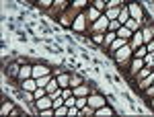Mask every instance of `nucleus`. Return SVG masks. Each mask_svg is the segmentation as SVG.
I'll return each mask as SVG.
<instances>
[{
  "label": "nucleus",
  "mask_w": 154,
  "mask_h": 117,
  "mask_svg": "<svg viewBox=\"0 0 154 117\" xmlns=\"http://www.w3.org/2000/svg\"><path fill=\"white\" fill-rule=\"evenodd\" d=\"M111 58L115 60V64H117V66H121V70H123V72H128L130 62H131V58H134V49H131L130 43H125V45L121 47V49H117Z\"/></svg>",
  "instance_id": "obj_1"
},
{
  "label": "nucleus",
  "mask_w": 154,
  "mask_h": 117,
  "mask_svg": "<svg viewBox=\"0 0 154 117\" xmlns=\"http://www.w3.org/2000/svg\"><path fill=\"white\" fill-rule=\"evenodd\" d=\"M68 6H70V0H54V2H51V6H49L45 12H48L49 17H56V19H58V17L66 11Z\"/></svg>",
  "instance_id": "obj_2"
},
{
  "label": "nucleus",
  "mask_w": 154,
  "mask_h": 117,
  "mask_svg": "<svg viewBox=\"0 0 154 117\" xmlns=\"http://www.w3.org/2000/svg\"><path fill=\"white\" fill-rule=\"evenodd\" d=\"M105 31H109V19H107V14H103L93 25H88V31L86 33L91 35V33H105Z\"/></svg>",
  "instance_id": "obj_3"
},
{
  "label": "nucleus",
  "mask_w": 154,
  "mask_h": 117,
  "mask_svg": "<svg viewBox=\"0 0 154 117\" xmlns=\"http://www.w3.org/2000/svg\"><path fill=\"white\" fill-rule=\"evenodd\" d=\"M86 11V8H84ZM80 12L76 19H74V23H72V31H76V33H86L88 31V19H86V12Z\"/></svg>",
  "instance_id": "obj_4"
},
{
  "label": "nucleus",
  "mask_w": 154,
  "mask_h": 117,
  "mask_svg": "<svg viewBox=\"0 0 154 117\" xmlns=\"http://www.w3.org/2000/svg\"><path fill=\"white\" fill-rule=\"evenodd\" d=\"M128 8H130V19H136V21H144V8L140 2H128Z\"/></svg>",
  "instance_id": "obj_5"
},
{
  "label": "nucleus",
  "mask_w": 154,
  "mask_h": 117,
  "mask_svg": "<svg viewBox=\"0 0 154 117\" xmlns=\"http://www.w3.org/2000/svg\"><path fill=\"white\" fill-rule=\"evenodd\" d=\"M109 101H107L103 94H99L97 91H93V93L88 94V105L93 107V109H99V107H103V105H107Z\"/></svg>",
  "instance_id": "obj_6"
},
{
  "label": "nucleus",
  "mask_w": 154,
  "mask_h": 117,
  "mask_svg": "<svg viewBox=\"0 0 154 117\" xmlns=\"http://www.w3.org/2000/svg\"><path fill=\"white\" fill-rule=\"evenodd\" d=\"M33 76V64H21V72H19V78H17V82H19V86H21V82L27 80V78H31Z\"/></svg>",
  "instance_id": "obj_7"
},
{
  "label": "nucleus",
  "mask_w": 154,
  "mask_h": 117,
  "mask_svg": "<svg viewBox=\"0 0 154 117\" xmlns=\"http://www.w3.org/2000/svg\"><path fill=\"white\" fill-rule=\"evenodd\" d=\"M19 72H21V62H19V60L6 64V76H8V78L17 80V78H19Z\"/></svg>",
  "instance_id": "obj_8"
},
{
  "label": "nucleus",
  "mask_w": 154,
  "mask_h": 117,
  "mask_svg": "<svg viewBox=\"0 0 154 117\" xmlns=\"http://www.w3.org/2000/svg\"><path fill=\"white\" fill-rule=\"evenodd\" d=\"M86 19H88V25H93L97 21V19H101V17H103V14H105V12H101L99 11V8H95V6H93V4H88V6H86Z\"/></svg>",
  "instance_id": "obj_9"
},
{
  "label": "nucleus",
  "mask_w": 154,
  "mask_h": 117,
  "mask_svg": "<svg viewBox=\"0 0 154 117\" xmlns=\"http://www.w3.org/2000/svg\"><path fill=\"white\" fill-rule=\"evenodd\" d=\"M130 45H131V49L136 51L140 45H146L144 43V35H142V29H138V31H134V35H131V39H130Z\"/></svg>",
  "instance_id": "obj_10"
},
{
  "label": "nucleus",
  "mask_w": 154,
  "mask_h": 117,
  "mask_svg": "<svg viewBox=\"0 0 154 117\" xmlns=\"http://www.w3.org/2000/svg\"><path fill=\"white\" fill-rule=\"evenodd\" d=\"M125 43H130V41H128V39H123V37H115V39H113V43L109 45V49H107V54H109V56H113V54H115L117 49H121Z\"/></svg>",
  "instance_id": "obj_11"
},
{
  "label": "nucleus",
  "mask_w": 154,
  "mask_h": 117,
  "mask_svg": "<svg viewBox=\"0 0 154 117\" xmlns=\"http://www.w3.org/2000/svg\"><path fill=\"white\" fill-rule=\"evenodd\" d=\"M45 74H51V68L49 66H45V64H33V78L45 76Z\"/></svg>",
  "instance_id": "obj_12"
},
{
  "label": "nucleus",
  "mask_w": 154,
  "mask_h": 117,
  "mask_svg": "<svg viewBox=\"0 0 154 117\" xmlns=\"http://www.w3.org/2000/svg\"><path fill=\"white\" fill-rule=\"evenodd\" d=\"M35 107H37V111L49 109V107H54V101H51L49 94H45V97H41V99H35Z\"/></svg>",
  "instance_id": "obj_13"
},
{
  "label": "nucleus",
  "mask_w": 154,
  "mask_h": 117,
  "mask_svg": "<svg viewBox=\"0 0 154 117\" xmlns=\"http://www.w3.org/2000/svg\"><path fill=\"white\" fill-rule=\"evenodd\" d=\"M95 115H97V117H113V115H115V109H113V107L107 103V105H103V107H99V109H95Z\"/></svg>",
  "instance_id": "obj_14"
},
{
  "label": "nucleus",
  "mask_w": 154,
  "mask_h": 117,
  "mask_svg": "<svg viewBox=\"0 0 154 117\" xmlns=\"http://www.w3.org/2000/svg\"><path fill=\"white\" fill-rule=\"evenodd\" d=\"M95 91V86H91V84H80V86H76L74 88V97H88V94Z\"/></svg>",
  "instance_id": "obj_15"
},
{
  "label": "nucleus",
  "mask_w": 154,
  "mask_h": 117,
  "mask_svg": "<svg viewBox=\"0 0 154 117\" xmlns=\"http://www.w3.org/2000/svg\"><path fill=\"white\" fill-rule=\"evenodd\" d=\"M152 82H154V70H152V74H148L146 78H142L140 82H136V86H138V91H142V93H144V91H146Z\"/></svg>",
  "instance_id": "obj_16"
},
{
  "label": "nucleus",
  "mask_w": 154,
  "mask_h": 117,
  "mask_svg": "<svg viewBox=\"0 0 154 117\" xmlns=\"http://www.w3.org/2000/svg\"><path fill=\"white\" fill-rule=\"evenodd\" d=\"M37 86H39V84H37V78H33V76L21 82V88H23V91H31V93H33V91H35Z\"/></svg>",
  "instance_id": "obj_17"
},
{
  "label": "nucleus",
  "mask_w": 154,
  "mask_h": 117,
  "mask_svg": "<svg viewBox=\"0 0 154 117\" xmlns=\"http://www.w3.org/2000/svg\"><path fill=\"white\" fill-rule=\"evenodd\" d=\"M148 74H152V68H150V66H144L142 70H138V72H136V76H134L131 80H134V82H140L142 78H146Z\"/></svg>",
  "instance_id": "obj_18"
},
{
  "label": "nucleus",
  "mask_w": 154,
  "mask_h": 117,
  "mask_svg": "<svg viewBox=\"0 0 154 117\" xmlns=\"http://www.w3.org/2000/svg\"><path fill=\"white\" fill-rule=\"evenodd\" d=\"M115 33H117V37H123V39H128V41H130L131 35H134V31H130V29H128L125 25H121V27H119Z\"/></svg>",
  "instance_id": "obj_19"
},
{
  "label": "nucleus",
  "mask_w": 154,
  "mask_h": 117,
  "mask_svg": "<svg viewBox=\"0 0 154 117\" xmlns=\"http://www.w3.org/2000/svg\"><path fill=\"white\" fill-rule=\"evenodd\" d=\"M80 84H84V78L80 76V74L70 72V86H72V88H76V86H80Z\"/></svg>",
  "instance_id": "obj_20"
},
{
  "label": "nucleus",
  "mask_w": 154,
  "mask_h": 117,
  "mask_svg": "<svg viewBox=\"0 0 154 117\" xmlns=\"http://www.w3.org/2000/svg\"><path fill=\"white\" fill-rule=\"evenodd\" d=\"M125 27L130 29V31H138V29H142L144 27V21H136V19H128V23Z\"/></svg>",
  "instance_id": "obj_21"
},
{
  "label": "nucleus",
  "mask_w": 154,
  "mask_h": 117,
  "mask_svg": "<svg viewBox=\"0 0 154 117\" xmlns=\"http://www.w3.org/2000/svg\"><path fill=\"white\" fill-rule=\"evenodd\" d=\"M115 37H117V33H115V31H107L105 33V41H103V49H109V45H111V43H113V39H115Z\"/></svg>",
  "instance_id": "obj_22"
},
{
  "label": "nucleus",
  "mask_w": 154,
  "mask_h": 117,
  "mask_svg": "<svg viewBox=\"0 0 154 117\" xmlns=\"http://www.w3.org/2000/svg\"><path fill=\"white\" fill-rule=\"evenodd\" d=\"M14 105H12V101H2V107H0V113L2 115H11Z\"/></svg>",
  "instance_id": "obj_23"
},
{
  "label": "nucleus",
  "mask_w": 154,
  "mask_h": 117,
  "mask_svg": "<svg viewBox=\"0 0 154 117\" xmlns=\"http://www.w3.org/2000/svg\"><path fill=\"white\" fill-rule=\"evenodd\" d=\"M128 19H130V8H128V4H125V6H121V12H119V23L121 25H125L128 23Z\"/></svg>",
  "instance_id": "obj_24"
},
{
  "label": "nucleus",
  "mask_w": 154,
  "mask_h": 117,
  "mask_svg": "<svg viewBox=\"0 0 154 117\" xmlns=\"http://www.w3.org/2000/svg\"><path fill=\"white\" fill-rule=\"evenodd\" d=\"M107 33V31H105ZM105 33H91V41L95 43V45H101L103 47V41H105Z\"/></svg>",
  "instance_id": "obj_25"
},
{
  "label": "nucleus",
  "mask_w": 154,
  "mask_h": 117,
  "mask_svg": "<svg viewBox=\"0 0 154 117\" xmlns=\"http://www.w3.org/2000/svg\"><path fill=\"white\" fill-rule=\"evenodd\" d=\"M119 12H121V6H117V8H107L105 14H107V19H119Z\"/></svg>",
  "instance_id": "obj_26"
},
{
  "label": "nucleus",
  "mask_w": 154,
  "mask_h": 117,
  "mask_svg": "<svg viewBox=\"0 0 154 117\" xmlns=\"http://www.w3.org/2000/svg\"><path fill=\"white\" fill-rule=\"evenodd\" d=\"M51 78H54V74H45V76H39V78H37V84H39V86H48L49 82H51Z\"/></svg>",
  "instance_id": "obj_27"
},
{
  "label": "nucleus",
  "mask_w": 154,
  "mask_h": 117,
  "mask_svg": "<svg viewBox=\"0 0 154 117\" xmlns=\"http://www.w3.org/2000/svg\"><path fill=\"white\" fill-rule=\"evenodd\" d=\"M128 0H109L107 2V8H117V6H125Z\"/></svg>",
  "instance_id": "obj_28"
},
{
  "label": "nucleus",
  "mask_w": 154,
  "mask_h": 117,
  "mask_svg": "<svg viewBox=\"0 0 154 117\" xmlns=\"http://www.w3.org/2000/svg\"><path fill=\"white\" fill-rule=\"evenodd\" d=\"M33 94H35V99H41V97L48 94V88H45V86H37L35 91H33Z\"/></svg>",
  "instance_id": "obj_29"
},
{
  "label": "nucleus",
  "mask_w": 154,
  "mask_h": 117,
  "mask_svg": "<svg viewBox=\"0 0 154 117\" xmlns=\"http://www.w3.org/2000/svg\"><path fill=\"white\" fill-rule=\"evenodd\" d=\"M88 105V97H76V107L82 109V107Z\"/></svg>",
  "instance_id": "obj_30"
},
{
  "label": "nucleus",
  "mask_w": 154,
  "mask_h": 117,
  "mask_svg": "<svg viewBox=\"0 0 154 117\" xmlns=\"http://www.w3.org/2000/svg\"><path fill=\"white\" fill-rule=\"evenodd\" d=\"M146 54H148V49H146V45H140L138 49H136V51H134V56H136V58H144Z\"/></svg>",
  "instance_id": "obj_31"
},
{
  "label": "nucleus",
  "mask_w": 154,
  "mask_h": 117,
  "mask_svg": "<svg viewBox=\"0 0 154 117\" xmlns=\"http://www.w3.org/2000/svg\"><path fill=\"white\" fill-rule=\"evenodd\" d=\"M119 27H121V23L117 19H109V31H117Z\"/></svg>",
  "instance_id": "obj_32"
},
{
  "label": "nucleus",
  "mask_w": 154,
  "mask_h": 117,
  "mask_svg": "<svg viewBox=\"0 0 154 117\" xmlns=\"http://www.w3.org/2000/svg\"><path fill=\"white\" fill-rule=\"evenodd\" d=\"M93 6H95V8H99L101 12L107 11V2H103V0H95V2H93Z\"/></svg>",
  "instance_id": "obj_33"
},
{
  "label": "nucleus",
  "mask_w": 154,
  "mask_h": 117,
  "mask_svg": "<svg viewBox=\"0 0 154 117\" xmlns=\"http://www.w3.org/2000/svg\"><path fill=\"white\" fill-rule=\"evenodd\" d=\"M78 115H80V109H78L76 105L68 109V117H78Z\"/></svg>",
  "instance_id": "obj_34"
},
{
  "label": "nucleus",
  "mask_w": 154,
  "mask_h": 117,
  "mask_svg": "<svg viewBox=\"0 0 154 117\" xmlns=\"http://www.w3.org/2000/svg\"><path fill=\"white\" fill-rule=\"evenodd\" d=\"M144 97H146V99H152V97H154V82L146 88V91H144Z\"/></svg>",
  "instance_id": "obj_35"
},
{
  "label": "nucleus",
  "mask_w": 154,
  "mask_h": 117,
  "mask_svg": "<svg viewBox=\"0 0 154 117\" xmlns=\"http://www.w3.org/2000/svg\"><path fill=\"white\" fill-rule=\"evenodd\" d=\"M60 115H68V107L66 105H62V107L56 109V117H60Z\"/></svg>",
  "instance_id": "obj_36"
},
{
  "label": "nucleus",
  "mask_w": 154,
  "mask_h": 117,
  "mask_svg": "<svg viewBox=\"0 0 154 117\" xmlns=\"http://www.w3.org/2000/svg\"><path fill=\"white\" fill-rule=\"evenodd\" d=\"M146 49H148V54H154V39L146 43Z\"/></svg>",
  "instance_id": "obj_37"
},
{
  "label": "nucleus",
  "mask_w": 154,
  "mask_h": 117,
  "mask_svg": "<svg viewBox=\"0 0 154 117\" xmlns=\"http://www.w3.org/2000/svg\"><path fill=\"white\" fill-rule=\"evenodd\" d=\"M62 72H66V70H62V68H51V74H54V76H60Z\"/></svg>",
  "instance_id": "obj_38"
},
{
  "label": "nucleus",
  "mask_w": 154,
  "mask_h": 117,
  "mask_svg": "<svg viewBox=\"0 0 154 117\" xmlns=\"http://www.w3.org/2000/svg\"><path fill=\"white\" fill-rule=\"evenodd\" d=\"M150 109H152V111H154V97H152V99H150Z\"/></svg>",
  "instance_id": "obj_39"
},
{
  "label": "nucleus",
  "mask_w": 154,
  "mask_h": 117,
  "mask_svg": "<svg viewBox=\"0 0 154 117\" xmlns=\"http://www.w3.org/2000/svg\"><path fill=\"white\" fill-rule=\"evenodd\" d=\"M93 2H95V0H88V4H93Z\"/></svg>",
  "instance_id": "obj_40"
},
{
  "label": "nucleus",
  "mask_w": 154,
  "mask_h": 117,
  "mask_svg": "<svg viewBox=\"0 0 154 117\" xmlns=\"http://www.w3.org/2000/svg\"><path fill=\"white\" fill-rule=\"evenodd\" d=\"M27 2H37V0H27Z\"/></svg>",
  "instance_id": "obj_41"
},
{
  "label": "nucleus",
  "mask_w": 154,
  "mask_h": 117,
  "mask_svg": "<svg viewBox=\"0 0 154 117\" xmlns=\"http://www.w3.org/2000/svg\"><path fill=\"white\" fill-rule=\"evenodd\" d=\"M103 2H109V0H103Z\"/></svg>",
  "instance_id": "obj_42"
}]
</instances>
